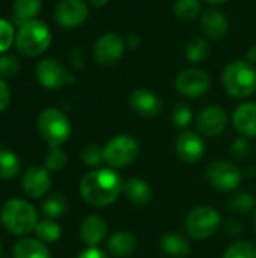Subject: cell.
Segmentation results:
<instances>
[{"label":"cell","mask_w":256,"mask_h":258,"mask_svg":"<svg viewBox=\"0 0 256 258\" xmlns=\"http://www.w3.org/2000/svg\"><path fill=\"white\" fill-rule=\"evenodd\" d=\"M124 189V181L118 171L112 168H97L83 175L80 181L81 198L94 207L113 204Z\"/></svg>","instance_id":"cell-1"},{"label":"cell","mask_w":256,"mask_h":258,"mask_svg":"<svg viewBox=\"0 0 256 258\" xmlns=\"http://www.w3.org/2000/svg\"><path fill=\"white\" fill-rule=\"evenodd\" d=\"M0 222L11 234L26 236L35 231L39 221L35 207L29 201L12 198L3 204L0 210Z\"/></svg>","instance_id":"cell-2"},{"label":"cell","mask_w":256,"mask_h":258,"mask_svg":"<svg viewBox=\"0 0 256 258\" xmlns=\"http://www.w3.org/2000/svg\"><path fill=\"white\" fill-rule=\"evenodd\" d=\"M51 42V32L48 26L41 20H30L20 24L15 33L17 50L27 57L41 56Z\"/></svg>","instance_id":"cell-3"},{"label":"cell","mask_w":256,"mask_h":258,"mask_svg":"<svg viewBox=\"0 0 256 258\" xmlns=\"http://www.w3.org/2000/svg\"><path fill=\"white\" fill-rule=\"evenodd\" d=\"M226 92L235 98H246L256 92V70L252 63L235 60L229 63L222 74Z\"/></svg>","instance_id":"cell-4"},{"label":"cell","mask_w":256,"mask_h":258,"mask_svg":"<svg viewBox=\"0 0 256 258\" xmlns=\"http://www.w3.org/2000/svg\"><path fill=\"white\" fill-rule=\"evenodd\" d=\"M71 130L68 116L56 107H47L38 116V132L50 148L63 145L69 139Z\"/></svg>","instance_id":"cell-5"},{"label":"cell","mask_w":256,"mask_h":258,"mask_svg":"<svg viewBox=\"0 0 256 258\" xmlns=\"http://www.w3.org/2000/svg\"><path fill=\"white\" fill-rule=\"evenodd\" d=\"M222 218L219 212L210 206H199L193 209L186 218V233L196 239L204 240L211 237L220 227Z\"/></svg>","instance_id":"cell-6"},{"label":"cell","mask_w":256,"mask_h":258,"mask_svg":"<svg viewBox=\"0 0 256 258\" xmlns=\"http://www.w3.org/2000/svg\"><path fill=\"white\" fill-rule=\"evenodd\" d=\"M104 150V162L113 168H125L134 162L139 154V144L130 135H118L107 141L103 147Z\"/></svg>","instance_id":"cell-7"},{"label":"cell","mask_w":256,"mask_h":258,"mask_svg":"<svg viewBox=\"0 0 256 258\" xmlns=\"http://www.w3.org/2000/svg\"><path fill=\"white\" fill-rule=\"evenodd\" d=\"M241 178L243 174L240 168L228 160H216L207 168V180L217 190H235L240 186Z\"/></svg>","instance_id":"cell-8"},{"label":"cell","mask_w":256,"mask_h":258,"mask_svg":"<svg viewBox=\"0 0 256 258\" xmlns=\"http://www.w3.org/2000/svg\"><path fill=\"white\" fill-rule=\"evenodd\" d=\"M35 74L39 85L47 89H59L72 82V77L66 71L65 65L54 57L41 59L36 65Z\"/></svg>","instance_id":"cell-9"},{"label":"cell","mask_w":256,"mask_h":258,"mask_svg":"<svg viewBox=\"0 0 256 258\" xmlns=\"http://www.w3.org/2000/svg\"><path fill=\"white\" fill-rule=\"evenodd\" d=\"M89 15V6L84 0H60L54 9V21L63 29L81 26Z\"/></svg>","instance_id":"cell-10"},{"label":"cell","mask_w":256,"mask_h":258,"mask_svg":"<svg viewBox=\"0 0 256 258\" xmlns=\"http://www.w3.org/2000/svg\"><path fill=\"white\" fill-rule=\"evenodd\" d=\"M211 85L210 76L199 68H189L180 73L175 79V88L180 94L189 98L202 97Z\"/></svg>","instance_id":"cell-11"},{"label":"cell","mask_w":256,"mask_h":258,"mask_svg":"<svg viewBox=\"0 0 256 258\" xmlns=\"http://www.w3.org/2000/svg\"><path fill=\"white\" fill-rule=\"evenodd\" d=\"M125 51V41L115 32L101 35L94 44V59L101 65H113L121 60Z\"/></svg>","instance_id":"cell-12"},{"label":"cell","mask_w":256,"mask_h":258,"mask_svg":"<svg viewBox=\"0 0 256 258\" xmlns=\"http://www.w3.org/2000/svg\"><path fill=\"white\" fill-rule=\"evenodd\" d=\"M228 125V113L220 106H207L196 118L198 132L207 138L219 136Z\"/></svg>","instance_id":"cell-13"},{"label":"cell","mask_w":256,"mask_h":258,"mask_svg":"<svg viewBox=\"0 0 256 258\" xmlns=\"http://www.w3.org/2000/svg\"><path fill=\"white\" fill-rule=\"evenodd\" d=\"M175 151L181 162L187 165L198 163L205 153L204 139L195 132H181L175 141Z\"/></svg>","instance_id":"cell-14"},{"label":"cell","mask_w":256,"mask_h":258,"mask_svg":"<svg viewBox=\"0 0 256 258\" xmlns=\"http://www.w3.org/2000/svg\"><path fill=\"white\" fill-rule=\"evenodd\" d=\"M128 103H130L131 110L136 115L146 118V119L155 118L163 112V103H161L160 97L155 92L145 89V88H139V89L133 91Z\"/></svg>","instance_id":"cell-15"},{"label":"cell","mask_w":256,"mask_h":258,"mask_svg":"<svg viewBox=\"0 0 256 258\" xmlns=\"http://www.w3.org/2000/svg\"><path fill=\"white\" fill-rule=\"evenodd\" d=\"M21 187L23 192L33 200H39L44 195L48 194L51 187V177L48 174L47 168L41 166H33L29 168L21 178Z\"/></svg>","instance_id":"cell-16"},{"label":"cell","mask_w":256,"mask_h":258,"mask_svg":"<svg viewBox=\"0 0 256 258\" xmlns=\"http://www.w3.org/2000/svg\"><path fill=\"white\" fill-rule=\"evenodd\" d=\"M80 237L89 246H97L107 237V224L98 215L86 216L80 224Z\"/></svg>","instance_id":"cell-17"},{"label":"cell","mask_w":256,"mask_h":258,"mask_svg":"<svg viewBox=\"0 0 256 258\" xmlns=\"http://www.w3.org/2000/svg\"><path fill=\"white\" fill-rule=\"evenodd\" d=\"M232 122L243 138H256V103L240 104L234 112Z\"/></svg>","instance_id":"cell-18"},{"label":"cell","mask_w":256,"mask_h":258,"mask_svg":"<svg viewBox=\"0 0 256 258\" xmlns=\"http://www.w3.org/2000/svg\"><path fill=\"white\" fill-rule=\"evenodd\" d=\"M201 29L204 35L210 39H222L226 36L229 24L225 14L217 9H208L202 14L201 18Z\"/></svg>","instance_id":"cell-19"},{"label":"cell","mask_w":256,"mask_h":258,"mask_svg":"<svg viewBox=\"0 0 256 258\" xmlns=\"http://www.w3.org/2000/svg\"><path fill=\"white\" fill-rule=\"evenodd\" d=\"M137 248V240L130 231H116L107 240V251L112 257H130Z\"/></svg>","instance_id":"cell-20"},{"label":"cell","mask_w":256,"mask_h":258,"mask_svg":"<svg viewBox=\"0 0 256 258\" xmlns=\"http://www.w3.org/2000/svg\"><path fill=\"white\" fill-rule=\"evenodd\" d=\"M160 248L166 255L172 258H186L192 251V246L186 236L178 231L164 233L160 239Z\"/></svg>","instance_id":"cell-21"},{"label":"cell","mask_w":256,"mask_h":258,"mask_svg":"<svg viewBox=\"0 0 256 258\" xmlns=\"http://www.w3.org/2000/svg\"><path fill=\"white\" fill-rule=\"evenodd\" d=\"M122 192H124L125 198L136 206H145L152 198V190H151L149 184L139 177H131L127 181H124Z\"/></svg>","instance_id":"cell-22"},{"label":"cell","mask_w":256,"mask_h":258,"mask_svg":"<svg viewBox=\"0 0 256 258\" xmlns=\"http://www.w3.org/2000/svg\"><path fill=\"white\" fill-rule=\"evenodd\" d=\"M14 258H51L48 248L39 239H21L14 246Z\"/></svg>","instance_id":"cell-23"},{"label":"cell","mask_w":256,"mask_h":258,"mask_svg":"<svg viewBox=\"0 0 256 258\" xmlns=\"http://www.w3.org/2000/svg\"><path fill=\"white\" fill-rule=\"evenodd\" d=\"M41 8H42V0H14L15 20L20 24L35 20Z\"/></svg>","instance_id":"cell-24"},{"label":"cell","mask_w":256,"mask_h":258,"mask_svg":"<svg viewBox=\"0 0 256 258\" xmlns=\"http://www.w3.org/2000/svg\"><path fill=\"white\" fill-rule=\"evenodd\" d=\"M21 168L18 156L6 148L0 150V178L2 180H12L18 175Z\"/></svg>","instance_id":"cell-25"},{"label":"cell","mask_w":256,"mask_h":258,"mask_svg":"<svg viewBox=\"0 0 256 258\" xmlns=\"http://www.w3.org/2000/svg\"><path fill=\"white\" fill-rule=\"evenodd\" d=\"M186 56L192 63L204 62L210 56V45H208L207 39H204L201 36L192 38L186 44Z\"/></svg>","instance_id":"cell-26"},{"label":"cell","mask_w":256,"mask_h":258,"mask_svg":"<svg viewBox=\"0 0 256 258\" xmlns=\"http://www.w3.org/2000/svg\"><path fill=\"white\" fill-rule=\"evenodd\" d=\"M42 213L47 216V219H56L60 218L62 215L66 213L68 210V203L63 195H51L42 203Z\"/></svg>","instance_id":"cell-27"},{"label":"cell","mask_w":256,"mask_h":258,"mask_svg":"<svg viewBox=\"0 0 256 258\" xmlns=\"http://www.w3.org/2000/svg\"><path fill=\"white\" fill-rule=\"evenodd\" d=\"M35 233H36L38 239L44 243H53V242L59 240L62 236V230H60L59 224H56L53 219L39 221L35 228Z\"/></svg>","instance_id":"cell-28"},{"label":"cell","mask_w":256,"mask_h":258,"mask_svg":"<svg viewBox=\"0 0 256 258\" xmlns=\"http://www.w3.org/2000/svg\"><path fill=\"white\" fill-rule=\"evenodd\" d=\"M174 11H175V15L181 21H192L201 12V2L199 0H177Z\"/></svg>","instance_id":"cell-29"},{"label":"cell","mask_w":256,"mask_h":258,"mask_svg":"<svg viewBox=\"0 0 256 258\" xmlns=\"http://www.w3.org/2000/svg\"><path fill=\"white\" fill-rule=\"evenodd\" d=\"M256 206V197L249 192H240L229 201V209L235 213H249Z\"/></svg>","instance_id":"cell-30"},{"label":"cell","mask_w":256,"mask_h":258,"mask_svg":"<svg viewBox=\"0 0 256 258\" xmlns=\"http://www.w3.org/2000/svg\"><path fill=\"white\" fill-rule=\"evenodd\" d=\"M223 258H256V246L246 240L237 242L226 249Z\"/></svg>","instance_id":"cell-31"},{"label":"cell","mask_w":256,"mask_h":258,"mask_svg":"<svg viewBox=\"0 0 256 258\" xmlns=\"http://www.w3.org/2000/svg\"><path fill=\"white\" fill-rule=\"evenodd\" d=\"M68 163V156L60 147L50 148V151L45 156V168L48 171H60L66 166Z\"/></svg>","instance_id":"cell-32"},{"label":"cell","mask_w":256,"mask_h":258,"mask_svg":"<svg viewBox=\"0 0 256 258\" xmlns=\"http://www.w3.org/2000/svg\"><path fill=\"white\" fill-rule=\"evenodd\" d=\"M21 63L17 56L14 54H2L0 56V77L2 79H12L20 73Z\"/></svg>","instance_id":"cell-33"},{"label":"cell","mask_w":256,"mask_h":258,"mask_svg":"<svg viewBox=\"0 0 256 258\" xmlns=\"http://www.w3.org/2000/svg\"><path fill=\"white\" fill-rule=\"evenodd\" d=\"M172 122L178 127V128H186L190 125L192 119H193V112L192 109L186 104V103H178L174 109H172Z\"/></svg>","instance_id":"cell-34"},{"label":"cell","mask_w":256,"mask_h":258,"mask_svg":"<svg viewBox=\"0 0 256 258\" xmlns=\"http://www.w3.org/2000/svg\"><path fill=\"white\" fill-rule=\"evenodd\" d=\"M81 160L86 166L98 168L104 162V150L100 145H88L81 153Z\"/></svg>","instance_id":"cell-35"},{"label":"cell","mask_w":256,"mask_h":258,"mask_svg":"<svg viewBox=\"0 0 256 258\" xmlns=\"http://www.w3.org/2000/svg\"><path fill=\"white\" fill-rule=\"evenodd\" d=\"M15 33L12 24L8 20L0 18V54H5L11 45L15 44Z\"/></svg>","instance_id":"cell-36"},{"label":"cell","mask_w":256,"mask_h":258,"mask_svg":"<svg viewBox=\"0 0 256 258\" xmlns=\"http://www.w3.org/2000/svg\"><path fill=\"white\" fill-rule=\"evenodd\" d=\"M231 154L234 156V159L237 160H243L250 154V145L247 142V138H238L232 142L231 145Z\"/></svg>","instance_id":"cell-37"},{"label":"cell","mask_w":256,"mask_h":258,"mask_svg":"<svg viewBox=\"0 0 256 258\" xmlns=\"http://www.w3.org/2000/svg\"><path fill=\"white\" fill-rule=\"evenodd\" d=\"M9 103H11V89L5 82V79L0 77V113L8 109Z\"/></svg>","instance_id":"cell-38"},{"label":"cell","mask_w":256,"mask_h":258,"mask_svg":"<svg viewBox=\"0 0 256 258\" xmlns=\"http://www.w3.org/2000/svg\"><path fill=\"white\" fill-rule=\"evenodd\" d=\"M77 258H109V257H107V254H106L104 251H101L100 248H97V246H91V248L84 249L83 252H80Z\"/></svg>","instance_id":"cell-39"},{"label":"cell","mask_w":256,"mask_h":258,"mask_svg":"<svg viewBox=\"0 0 256 258\" xmlns=\"http://www.w3.org/2000/svg\"><path fill=\"white\" fill-rule=\"evenodd\" d=\"M139 44H140V39H139V36H137L136 33H130V35L127 36V39H125V47H128V48H131V50L137 48Z\"/></svg>","instance_id":"cell-40"},{"label":"cell","mask_w":256,"mask_h":258,"mask_svg":"<svg viewBox=\"0 0 256 258\" xmlns=\"http://www.w3.org/2000/svg\"><path fill=\"white\" fill-rule=\"evenodd\" d=\"M246 59H247V62L249 63H256V45L253 47H250L249 50H247V54H246Z\"/></svg>","instance_id":"cell-41"},{"label":"cell","mask_w":256,"mask_h":258,"mask_svg":"<svg viewBox=\"0 0 256 258\" xmlns=\"http://www.w3.org/2000/svg\"><path fill=\"white\" fill-rule=\"evenodd\" d=\"M94 8H103L109 3V0H88Z\"/></svg>","instance_id":"cell-42"},{"label":"cell","mask_w":256,"mask_h":258,"mask_svg":"<svg viewBox=\"0 0 256 258\" xmlns=\"http://www.w3.org/2000/svg\"><path fill=\"white\" fill-rule=\"evenodd\" d=\"M205 2L213 3V5H220V3H225V2H228V0H205Z\"/></svg>","instance_id":"cell-43"},{"label":"cell","mask_w":256,"mask_h":258,"mask_svg":"<svg viewBox=\"0 0 256 258\" xmlns=\"http://www.w3.org/2000/svg\"><path fill=\"white\" fill-rule=\"evenodd\" d=\"M253 225H255V230H256V210H255V215H253Z\"/></svg>","instance_id":"cell-44"},{"label":"cell","mask_w":256,"mask_h":258,"mask_svg":"<svg viewBox=\"0 0 256 258\" xmlns=\"http://www.w3.org/2000/svg\"><path fill=\"white\" fill-rule=\"evenodd\" d=\"M0 254H2V243H0Z\"/></svg>","instance_id":"cell-45"}]
</instances>
